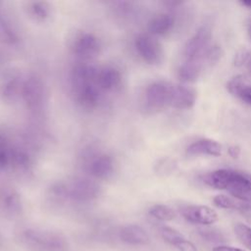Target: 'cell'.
<instances>
[{
	"instance_id": "13",
	"label": "cell",
	"mask_w": 251,
	"mask_h": 251,
	"mask_svg": "<svg viewBox=\"0 0 251 251\" xmlns=\"http://www.w3.org/2000/svg\"><path fill=\"white\" fill-rule=\"evenodd\" d=\"M120 239L129 245H145L149 242L146 230L138 225H126L119 231Z\"/></svg>"
},
{
	"instance_id": "17",
	"label": "cell",
	"mask_w": 251,
	"mask_h": 251,
	"mask_svg": "<svg viewBox=\"0 0 251 251\" xmlns=\"http://www.w3.org/2000/svg\"><path fill=\"white\" fill-rule=\"evenodd\" d=\"M175 17L169 13H162L152 18L148 23V30L155 35H164L175 26Z\"/></svg>"
},
{
	"instance_id": "5",
	"label": "cell",
	"mask_w": 251,
	"mask_h": 251,
	"mask_svg": "<svg viewBox=\"0 0 251 251\" xmlns=\"http://www.w3.org/2000/svg\"><path fill=\"white\" fill-rule=\"evenodd\" d=\"M22 96L26 107L31 111H38L44 101V86L40 78L32 75L24 81Z\"/></svg>"
},
{
	"instance_id": "22",
	"label": "cell",
	"mask_w": 251,
	"mask_h": 251,
	"mask_svg": "<svg viewBox=\"0 0 251 251\" xmlns=\"http://www.w3.org/2000/svg\"><path fill=\"white\" fill-rule=\"evenodd\" d=\"M149 214L153 218H155L159 221H164V222L172 221L176 218L175 211L172 208H170L169 206L162 205V204H157V205L152 206L149 209Z\"/></svg>"
},
{
	"instance_id": "11",
	"label": "cell",
	"mask_w": 251,
	"mask_h": 251,
	"mask_svg": "<svg viewBox=\"0 0 251 251\" xmlns=\"http://www.w3.org/2000/svg\"><path fill=\"white\" fill-rule=\"evenodd\" d=\"M98 70L88 64H78L72 72V84L75 90L86 86L91 83H96Z\"/></svg>"
},
{
	"instance_id": "2",
	"label": "cell",
	"mask_w": 251,
	"mask_h": 251,
	"mask_svg": "<svg viewBox=\"0 0 251 251\" xmlns=\"http://www.w3.org/2000/svg\"><path fill=\"white\" fill-rule=\"evenodd\" d=\"M23 241L35 251H67V239L51 230L27 228L22 233Z\"/></svg>"
},
{
	"instance_id": "4",
	"label": "cell",
	"mask_w": 251,
	"mask_h": 251,
	"mask_svg": "<svg viewBox=\"0 0 251 251\" xmlns=\"http://www.w3.org/2000/svg\"><path fill=\"white\" fill-rule=\"evenodd\" d=\"M135 49L139 56L148 64L157 65L163 61L164 52L157 39L149 34H140L136 37Z\"/></svg>"
},
{
	"instance_id": "31",
	"label": "cell",
	"mask_w": 251,
	"mask_h": 251,
	"mask_svg": "<svg viewBox=\"0 0 251 251\" xmlns=\"http://www.w3.org/2000/svg\"><path fill=\"white\" fill-rule=\"evenodd\" d=\"M212 251H245L240 248H235L231 246H226V245H219L213 248Z\"/></svg>"
},
{
	"instance_id": "19",
	"label": "cell",
	"mask_w": 251,
	"mask_h": 251,
	"mask_svg": "<svg viewBox=\"0 0 251 251\" xmlns=\"http://www.w3.org/2000/svg\"><path fill=\"white\" fill-rule=\"evenodd\" d=\"M203 57L194 60H187L183 65L180 66L178 70V78L183 82H193L195 81L203 68Z\"/></svg>"
},
{
	"instance_id": "33",
	"label": "cell",
	"mask_w": 251,
	"mask_h": 251,
	"mask_svg": "<svg viewBox=\"0 0 251 251\" xmlns=\"http://www.w3.org/2000/svg\"><path fill=\"white\" fill-rule=\"evenodd\" d=\"M5 143H6L5 138H4L2 135H0V150H3V149H4Z\"/></svg>"
},
{
	"instance_id": "24",
	"label": "cell",
	"mask_w": 251,
	"mask_h": 251,
	"mask_svg": "<svg viewBox=\"0 0 251 251\" xmlns=\"http://www.w3.org/2000/svg\"><path fill=\"white\" fill-rule=\"evenodd\" d=\"M234 232L239 241L251 251V227L238 223L234 226Z\"/></svg>"
},
{
	"instance_id": "28",
	"label": "cell",
	"mask_w": 251,
	"mask_h": 251,
	"mask_svg": "<svg viewBox=\"0 0 251 251\" xmlns=\"http://www.w3.org/2000/svg\"><path fill=\"white\" fill-rule=\"evenodd\" d=\"M175 247L178 251H198L197 248L195 247V245L192 242H190L189 240H186L185 238L182 239L180 242H178Z\"/></svg>"
},
{
	"instance_id": "26",
	"label": "cell",
	"mask_w": 251,
	"mask_h": 251,
	"mask_svg": "<svg viewBox=\"0 0 251 251\" xmlns=\"http://www.w3.org/2000/svg\"><path fill=\"white\" fill-rule=\"evenodd\" d=\"M30 11L35 19L42 21L49 17L50 7L46 2H34L31 4Z\"/></svg>"
},
{
	"instance_id": "21",
	"label": "cell",
	"mask_w": 251,
	"mask_h": 251,
	"mask_svg": "<svg viewBox=\"0 0 251 251\" xmlns=\"http://www.w3.org/2000/svg\"><path fill=\"white\" fill-rule=\"evenodd\" d=\"M227 88L230 93L239 97L245 103L251 105V85L244 83L241 76L233 77L227 83Z\"/></svg>"
},
{
	"instance_id": "29",
	"label": "cell",
	"mask_w": 251,
	"mask_h": 251,
	"mask_svg": "<svg viewBox=\"0 0 251 251\" xmlns=\"http://www.w3.org/2000/svg\"><path fill=\"white\" fill-rule=\"evenodd\" d=\"M201 234L203 235V237L207 238L208 240H213V241H219L222 238V235L219 231L212 230V229L201 230Z\"/></svg>"
},
{
	"instance_id": "14",
	"label": "cell",
	"mask_w": 251,
	"mask_h": 251,
	"mask_svg": "<svg viewBox=\"0 0 251 251\" xmlns=\"http://www.w3.org/2000/svg\"><path fill=\"white\" fill-rule=\"evenodd\" d=\"M122 77L120 72L113 67H105L98 71L96 85L103 90H113L119 86Z\"/></svg>"
},
{
	"instance_id": "10",
	"label": "cell",
	"mask_w": 251,
	"mask_h": 251,
	"mask_svg": "<svg viewBox=\"0 0 251 251\" xmlns=\"http://www.w3.org/2000/svg\"><path fill=\"white\" fill-rule=\"evenodd\" d=\"M100 50L98 38L92 33L81 34L75 42L74 52L81 60H90L94 58Z\"/></svg>"
},
{
	"instance_id": "8",
	"label": "cell",
	"mask_w": 251,
	"mask_h": 251,
	"mask_svg": "<svg viewBox=\"0 0 251 251\" xmlns=\"http://www.w3.org/2000/svg\"><path fill=\"white\" fill-rule=\"evenodd\" d=\"M69 188V195L76 201H90L100 193V186L89 178H77Z\"/></svg>"
},
{
	"instance_id": "1",
	"label": "cell",
	"mask_w": 251,
	"mask_h": 251,
	"mask_svg": "<svg viewBox=\"0 0 251 251\" xmlns=\"http://www.w3.org/2000/svg\"><path fill=\"white\" fill-rule=\"evenodd\" d=\"M251 174L233 171L217 170L203 176V181L216 189H226L241 201H251Z\"/></svg>"
},
{
	"instance_id": "25",
	"label": "cell",
	"mask_w": 251,
	"mask_h": 251,
	"mask_svg": "<svg viewBox=\"0 0 251 251\" xmlns=\"http://www.w3.org/2000/svg\"><path fill=\"white\" fill-rule=\"evenodd\" d=\"M160 233L166 242H168L174 246H176L178 242H180L182 239H184L183 235L180 232H178L177 230H176L170 226H162L160 228Z\"/></svg>"
},
{
	"instance_id": "7",
	"label": "cell",
	"mask_w": 251,
	"mask_h": 251,
	"mask_svg": "<svg viewBox=\"0 0 251 251\" xmlns=\"http://www.w3.org/2000/svg\"><path fill=\"white\" fill-rule=\"evenodd\" d=\"M0 210L5 217L10 219L21 214L23 210L21 196L14 187L10 185L0 187Z\"/></svg>"
},
{
	"instance_id": "18",
	"label": "cell",
	"mask_w": 251,
	"mask_h": 251,
	"mask_svg": "<svg viewBox=\"0 0 251 251\" xmlns=\"http://www.w3.org/2000/svg\"><path fill=\"white\" fill-rule=\"evenodd\" d=\"M186 153L192 155H209V156H220L222 153V146L211 139H200L193 142L187 147Z\"/></svg>"
},
{
	"instance_id": "32",
	"label": "cell",
	"mask_w": 251,
	"mask_h": 251,
	"mask_svg": "<svg viewBox=\"0 0 251 251\" xmlns=\"http://www.w3.org/2000/svg\"><path fill=\"white\" fill-rule=\"evenodd\" d=\"M228 154L232 157V158H238L239 154H240V149L238 146H230L228 148Z\"/></svg>"
},
{
	"instance_id": "20",
	"label": "cell",
	"mask_w": 251,
	"mask_h": 251,
	"mask_svg": "<svg viewBox=\"0 0 251 251\" xmlns=\"http://www.w3.org/2000/svg\"><path fill=\"white\" fill-rule=\"evenodd\" d=\"M75 94L78 102L85 108L95 107L100 98L99 87L96 85V83H91L79 88L75 91Z\"/></svg>"
},
{
	"instance_id": "6",
	"label": "cell",
	"mask_w": 251,
	"mask_h": 251,
	"mask_svg": "<svg viewBox=\"0 0 251 251\" xmlns=\"http://www.w3.org/2000/svg\"><path fill=\"white\" fill-rule=\"evenodd\" d=\"M211 29L207 25H203L194 33V35L186 42L184 47V55L187 60L202 58L208 50L211 40Z\"/></svg>"
},
{
	"instance_id": "3",
	"label": "cell",
	"mask_w": 251,
	"mask_h": 251,
	"mask_svg": "<svg viewBox=\"0 0 251 251\" xmlns=\"http://www.w3.org/2000/svg\"><path fill=\"white\" fill-rule=\"evenodd\" d=\"M172 87L173 84L164 81L151 83L145 91L146 107L149 110L158 111L170 106Z\"/></svg>"
},
{
	"instance_id": "34",
	"label": "cell",
	"mask_w": 251,
	"mask_h": 251,
	"mask_svg": "<svg viewBox=\"0 0 251 251\" xmlns=\"http://www.w3.org/2000/svg\"><path fill=\"white\" fill-rule=\"evenodd\" d=\"M243 6H246L248 8H251V0H247V1H241L240 2Z\"/></svg>"
},
{
	"instance_id": "12",
	"label": "cell",
	"mask_w": 251,
	"mask_h": 251,
	"mask_svg": "<svg viewBox=\"0 0 251 251\" xmlns=\"http://www.w3.org/2000/svg\"><path fill=\"white\" fill-rule=\"evenodd\" d=\"M196 99V94L193 89L183 85H174L172 87L170 106L176 109L191 108Z\"/></svg>"
},
{
	"instance_id": "9",
	"label": "cell",
	"mask_w": 251,
	"mask_h": 251,
	"mask_svg": "<svg viewBox=\"0 0 251 251\" xmlns=\"http://www.w3.org/2000/svg\"><path fill=\"white\" fill-rule=\"evenodd\" d=\"M182 217L193 224L212 225L218 221V215L212 208L203 205H190L181 209Z\"/></svg>"
},
{
	"instance_id": "35",
	"label": "cell",
	"mask_w": 251,
	"mask_h": 251,
	"mask_svg": "<svg viewBox=\"0 0 251 251\" xmlns=\"http://www.w3.org/2000/svg\"><path fill=\"white\" fill-rule=\"evenodd\" d=\"M248 34H249V37L251 38V25L249 26V29H248Z\"/></svg>"
},
{
	"instance_id": "27",
	"label": "cell",
	"mask_w": 251,
	"mask_h": 251,
	"mask_svg": "<svg viewBox=\"0 0 251 251\" xmlns=\"http://www.w3.org/2000/svg\"><path fill=\"white\" fill-rule=\"evenodd\" d=\"M221 56H222L221 48L219 46H213L206 51V53L203 55V58H205L208 64L212 65L217 63L221 58Z\"/></svg>"
},
{
	"instance_id": "23",
	"label": "cell",
	"mask_w": 251,
	"mask_h": 251,
	"mask_svg": "<svg viewBox=\"0 0 251 251\" xmlns=\"http://www.w3.org/2000/svg\"><path fill=\"white\" fill-rule=\"evenodd\" d=\"M214 204L223 209H233V210H245L248 208L246 204L235 201L234 199L226 195H217L213 199Z\"/></svg>"
},
{
	"instance_id": "16",
	"label": "cell",
	"mask_w": 251,
	"mask_h": 251,
	"mask_svg": "<svg viewBox=\"0 0 251 251\" xmlns=\"http://www.w3.org/2000/svg\"><path fill=\"white\" fill-rule=\"evenodd\" d=\"M23 85L24 81H22L17 75H7L0 83V95L5 100H14L19 93L22 94Z\"/></svg>"
},
{
	"instance_id": "15",
	"label": "cell",
	"mask_w": 251,
	"mask_h": 251,
	"mask_svg": "<svg viewBox=\"0 0 251 251\" xmlns=\"http://www.w3.org/2000/svg\"><path fill=\"white\" fill-rule=\"evenodd\" d=\"M89 171L94 177L98 179H107L114 173L113 159L108 155H100L91 162Z\"/></svg>"
},
{
	"instance_id": "30",
	"label": "cell",
	"mask_w": 251,
	"mask_h": 251,
	"mask_svg": "<svg viewBox=\"0 0 251 251\" xmlns=\"http://www.w3.org/2000/svg\"><path fill=\"white\" fill-rule=\"evenodd\" d=\"M12 156L6 150H0V170L5 169L11 162Z\"/></svg>"
}]
</instances>
